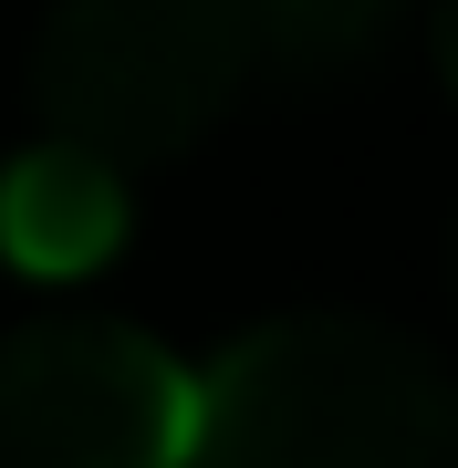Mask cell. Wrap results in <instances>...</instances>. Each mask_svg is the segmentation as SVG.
Segmentation results:
<instances>
[{"label": "cell", "instance_id": "obj_2", "mask_svg": "<svg viewBox=\"0 0 458 468\" xmlns=\"http://www.w3.org/2000/svg\"><path fill=\"white\" fill-rule=\"evenodd\" d=\"M240 0H52L32 32V115L104 167H167L250 94Z\"/></svg>", "mask_w": 458, "mask_h": 468}, {"label": "cell", "instance_id": "obj_4", "mask_svg": "<svg viewBox=\"0 0 458 468\" xmlns=\"http://www.w3.org/2000/svg\"><path fill=\"white\" fill-rule=\"evenodd\" d=\"M136 229V198H125V167H104L84 146H21L0 167V261L21 282H94L104 261Z\"/></svg>", "mask_w": 458, "mask_h": 468}, {"label": "cell", "instance_id": "obj_1", "mask_svg": "<svg viewBox=\"0 0 458 468\" xmlns=\"http://www.w3.org/2000/svg\"><path fill=\"white\" fill-rule=\"evenodd\" d=\"M187 468H458V365L386 313H272L198 365Z\"/></svg>", "mask_w": 458, "mask_h": 468}, {"label": "cell", "instance_id": "obj_3", "mask_svg": "<svg viewBox=\"0 0 458 468\" xmlns=\"http://www.w3.org/2000/svg\"><path fill=\"white\" fill-rule=\"evenodd\" d=\"M198 375L146 323L32 313L0 334V468H187Z\"/></svg>", "mask_w": 458, "mask_h": 468}, {"label": "cell", "instance_id": "obj_5", "mask_svg": "<svg viewBox=\"0 0 458 468\" xmlns=\"http://www.w3.org/2000/svg\"><path fill=\"white\" fill-rule=\"evenodd\" d=\"M250 21V52L292 84H323V73H355L386 52V32L407 21V0H240Z\"/></svg>", "mask_w": 458, "mask_h": 468}, {"label": "cell", "instance_id": "obj_6", "mask_svg": "<svg viewBox=\"0 0 458 468\" xmlns=\"http://www.w3.org/2000/svg\"><path fill=\"white\" fill-rule=\"evenodd\" d=\"M438 73H448V94H458V0H438Z\"/></svg>", "mask_w": 458, "mask_h": 468}]
</instances>
